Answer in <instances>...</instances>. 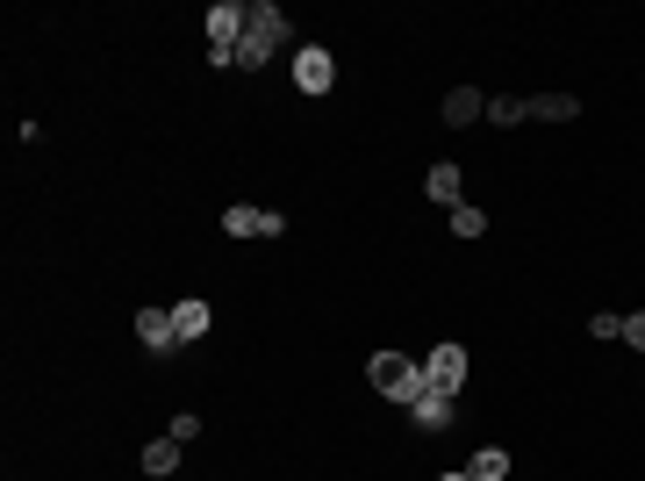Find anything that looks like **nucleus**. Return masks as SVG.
Instances as JSON below:
<instances>
[{"label":"nucleus","mask_w":645,"mask_h":481,"mask_svg":"<svg viewBox=\"0 0 645 481\" xmlns=\"http://www.w3.org/2000/svg\"><path fill=\"white\" fill-rule=\"evenodd\" d=\"M459 187H467V173H459L452 158H438V165H430V173H423V194H430V202H438V208H459V202H467V194H459Z\"/></svg>","instance_id":"1a4fd4ad"},{"label":"nucleus","mask_w":645,"mask_h":481,"mask_svg":"<svg viewBox=\"0 0 645 481\" xmlns=\"http://www.w3.org/2000/svg\"><path fill=\"white\" fill-rule=\"evenodd\" d=\"M524 115H531V123H574L581 101H574V94H560V86H545V94H531V101H524Z\"/></svg>","instance_id":"9b49d317"},{"label":"nucleus","mask_w":645,"mask_h":481,"mask_svg":"<svg viewBox=\"0 0 645 481\" xmlns=\"http://www.w3.org/2000/svg\"><path fill=\"white\" fill-rule=\"evenodd\" d=\"M588 338H595V345L624 338V317H617V309H595V317H588Z\"/></svg>","instance_id":"dca6fc26"},{"label":"nucleus","mask_w":645,"mask_h":481,"mask_svg":"<svg viewBox=\"0 0 645 481\" xmlns=\"http://www.w3.org/2000/svg\"><path fill=\"white\" fill-rule=\"evenodd\" d=\"M136 345L144 352H180V330H173V309H136Z\"/></svg>","instance_id":"0eeeda50"},{"label":"nucleus","mask_w":645,"mask_h":481,"mask_svg":"<svg viewBox=\"0 0 645 481\" xmlns=\"http://www.w3.org/2000/svg\"><path fill=\"white\" fill-rule=\"evenodd\" d=\"M624 345H632V352H645V309H632V317H624Z\"/></svg>","instance_id":"a211bd4d"},{"label":"nucleus","mask_w":645,"mask_h":481,"mask_svg":"<svg viewBox=\"0 0 645 481\" xmlns=\"http://www.w3.org/2000/svg\"><path fill=\"white\" fill-rule=\"evenodd\" d=\"M452 237H467V245H473V237H488V208L459 202V208H452Z\"/></svg>","instance_id":"4468645a"},{"label":"nucleus","mask_w":645,"mask_h":481,"mask_svg":"<svg viewBox=\"0 0 645 481\" xmlns=\"http://www.w3.org/2000/svg\"><path fill=\"white\" fill-rule=\"evenodd\" d=\"M223 231L229 237H280L287 216L280 208H258V202H237V208H223Z\"/></svg>","instance_id":"20e7f679"},{"label":"nucleus","mask_w":645,"mask_h":481,"mask_svg":"<svg viewBox=\"0 0 645 481\" xmlns=\"http://www.w3.org/2000/svg\"><path fill=\"white\" fill-rule=\"evenodd\" d=\"M438 481H473V474H438Z\"/></svg>","instance_id":"6ab92c4d"},{"label":"nucleus","mask_w":645,"mask_h":481,"mask_svg":"<svg viewBox=\"0 0 645 481\" xmlns=\"http://www.w3.org/2000/svg\"><path fill=\"white\" fill-rule=\"evenodd\" d=\"M287 37H295V22H287L273 0H252L244 8V43H237V72H258V65H273V58L287 51Z\"/></svg>","instance_id":"f257e3e1"},{"label":"nucleus","mask_w":645,"mask_h":481,"mask_svg":"<svg viewBox=\"0 0 645 481\" xmlns=\"http://www.w3.org/2000/svg\"><path fill=\"white\" fill-rule=\"evenodd\" d=\"M488 123L516 130V123H524V101H516V94H495V101H488Z\"/></svg>","instance_id":"2eb2a0df"},{"label":"nucleus","mask_w":645,"mask_h":481,"mask_svg":"<svg viewBox=\"0 0 645 481\" xmlns=\"http://www.w3.org/2000/svg\"><path fill=\"white\" fill-rule=\"evenodd\" d=\"M452 410H459V396H444V388H423V396L409 402V424H417L423 439H438V431H452Z\"/></svg>","instance_id":"39448f33"},{"label":"nucleus","mask_w":645,"mask_h":481,"mask_svg":"<svg viewBox=\"0 0 645 481\" xmlns=\"http://www.w3.org/2000/svg\"><path fill=\"white\" fill-rule=\"evenodd\" d=\"M208 324H215V309L202 303V295H187V303H173V330H180V345L208 338Z\"/></svg>","instance_id":"f8f14e48"},{"label":"nucleus","mask_w":645,"mask_h":481,"mask_svg":"<svg viewBox=\"0 0 645 481\" xmlns=\"http://www.w3.org/2000/svg\"><path fill=\"white\" fill-rule=\"evenodd\" d=\"M438 115H444V130H467V123H481V115H488V94H481V86H452Z\"/></svg>","instance_id":"6e6552de"},{"label":"nucleus","mask_w":645,"mask_h":481,"mask_svg":"<svg viewBox=\"0 0 645 481\" xmlns=\"http://www.w3.org/2000/svg\"><path fill=\"white\" fill-rule=\"evenodd\" d=\"M180 453H187V446H180L173 431H165V439H151L144 453H136V468H144L151 481H173V474H180Z\"/></svg>","instance_id":"9d476101"},{"label":"nucleus","mask_w":645,"mask_h":481,"mask_svg":"<svg viewBox=\"0 0 645 481\" xmlns=\"http://www.w3.org/2000/svg\"><path fill=\"white\" fill-rule=\"evenodd\" d=\"M165 431H173L180 446H194V439H202V417H194V410H180V417H173V424H165Z\"/></svg>","instance_id":"f3484780"},{"label":"nucleus","mask_w":645,"mask_h":481,"mask_svg":"<svg viewBox=\"0 0 645 481\" xmlns=\"http://www.w3.org/2000/svg\"><path fill=\"white\" fill-rule=\"evenodd\" d=\"M287 72H295V86H301L309 101L337 86V58L322 51V43H295V51H287Z\"/></svg>","instance_id":"7ed1b4c3"},{"label":"nucleus","mask_w":645,"mask_h":481,"mask_svg":"<svg viewBox=\"0 0 645 481\" xmlns=\"http://www.w3.org/2000/svg\"><path fill=\"white\" fill-rule=\"evenodd\" d=\"M467 474H473V481H510V453H502V446H481Z\"/></svg>","instance_id":"ddd939ff"},{"label":"nucleus","mask_w":645,"mask_h":481,"mask_svg":"<svg viewBox=\"0 0 645 481\" xmlns=\"http://www.w3.org/2000/svg\"><path fill=\"white\" fill-rule=\"evenodd\" d=\"M366 381H373L388 402H402V410H409V402H417L423 388H430V373H423L409 352H373V359H366Z\"/></svg>","instance_id":"f03ea898"},{"label":"nucleus","mask_w":645,"mask_h":481,"mask_svg":"<svg viewBox=\"0 0 645 481\" xmlns=\"http://www.w3.org/2000/svg\"><path fill=\"white\" fill-rule=\"evenodd\" d=\"M467 345H438V352L423 359V373H430V388H444V396H459V388H467Z\"/></svg>","instance_id":"423d86ee"}]
</instances>
